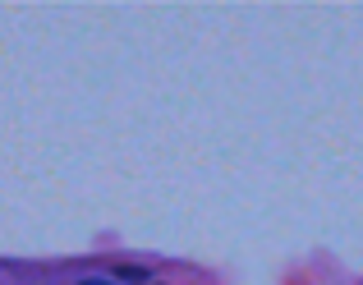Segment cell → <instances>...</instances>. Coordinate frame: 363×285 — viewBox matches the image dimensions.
Wrapping results in <instances>:
<instances>
[{"label": "cell", "mask_w": 363, "mask_h": 285, "mask_svg": "<svg viewBox=\"0 0 363 285\" xmlns=\"http://www.w3.org/2000/svg\"><path fill=\"white\" fill-rule=\"evenodd\" d=\"M79 285H116V281H101V276H88V281H79Z\"/></svg>", "instance_id": "1"}]
</instances>
